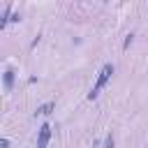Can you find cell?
Returning a JSON list of instances; mask_svg holds the SVG:
<instances>
[{
	"label": "cell",
	"mask_w": 148,
	"mask_h": 148,
	"mask_svg": "<svg viewBox=\"0 0 148 148\" xmlns=\"http://www.w3.org/2000/svg\"><path fill=\"white\" fill-rule=\"evenodd\" d=\"M111 74H113V65L111 62H106L102 69H99V76H97V81H95V86L90 88V92H88V99H95L97 95H99V90L109 83V79H111Z\"/></svg>",
	"instance_id": "1"
},
{
	"label": "cell",
	"mask_w": 148,
	"mask_h": 148,
	"mask_svg": "<svg viewBox=\"0 0 148 148\" xmlns=\"http://www.w3.org/2000/svg\"><path fill=\"white\" fill-rule=\"evenodd\" d=\"M49 141H51V125L44 123V125L39 127V132H37V148H46Z\"/></svg>",
	"instance_id": "2"
},
{
	"label": "cell",
	"mask_w": 148,
	"mask_h": 148,
	"mask_svg": "<svg viewBox=\"0 0 148 148\" xmlns=\"http://www.w3.org/2000/svg\"><path fill=\"white\" fill-rule=\"evenodd\" d=\"M56 109V102H46V104H42V106H37V111H35V116H49L51 111Z\"/></svg>",
	"instance_id": "3"
},
{
	"label": "cell",
	"mask_w": 148,
	"mask_h": 148,
	"mask_svg": "<svg viewBox=\"0 0 148 148\" xmlns=\"http://www.w3.org/2000/svg\"><path fill=\"white\" fill-rule=\"evenodd\" d=\"M2 83H5V88H7V90H12V88H14V69H7V72L2 74Z\"/></svg>",
	"instance_id": "4"
},
{
	"label": "cell",
	"mask_w": 148,
	"mask_h": 148,
	"mask_svg": "<svg viewBox=\"0 0 148 148\" xmlns=\"http://www.w3.org/2000/svg\"><path fill=\"white\" fill-rule=\"evenodd\" d=\"M9 16H12V7H7V9H5L2 14H0V30H2L5 25H7V21H9Z\"/></svg>",
	"instance_id": "5"
},
{
	"label": "cell",
	"mask_w": 148,
	"mask_h": 148,
	"mask_svg": "<svg viewBox=\"0 0 148 148\" xmlns=\"http://www.w3.org/2000/svg\"><path fill=\"white\" fill-rule=\"evenodd\" d=\"M132 42H134V35L130 32V35L125 37V42H123V49H130V44H132Z\"/></svg>",
	"instance_id": "6"
},
{
	"label": "cell",
	"mask_w": 148,
	"mask_h": 148,
	"mask_svg": "<svg viewBox=\"0 0 148 148\" xmlns=\"http://www.w3.org/2000/svg\"><path fill=\"white\" fill-rule=\"evenodd\" d=\"M104 148H113V136H111V134L104 139Z\"/></svg>",
	"instance_id": "7"
},
{
	"label": "cell",
	"mask_w": 148,
	"mask_h": 148,
	"mask_svg": "<svg viewBox=\"0 0 148 148\" xmlns=\"http://www.w3.org/2000/svg\"><path fill=\"white\" fill-rule=\"evenodd\" d=\"M9 21H12V23H18V21H21V14H12Z\"/></svg>",
	"instance_id": "8"
},
{
	"label": "cell",
	"mask_w": 148,
	"mask_h": 148,
	"mask_svg": "<svg viewBox=\"0 0 148 148\" xmlns=\"http://www.w3.org/2000/svg\"><path fill=\"white\" fill-rule=\"evenodd\" d=\"M0 148H9V139H0Z\"/></svg>",
	"instance_id": "9"
}]
</instances>
